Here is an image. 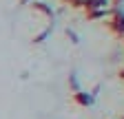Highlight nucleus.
<instances>
[{
	"mask_svg": "<svg viewBox=\"0 0 124 119\" xmlns=\"http://www.w3.org/2000/svg\"><path fill=\"white\" fill-rule=\"evenodd\" d=\"M108 2H111V5H115V7H117V5L122 2V0H108Z\"/></svg>",
	"mask_w": 124,
	"mask_h": 119,
	"instance_id": "6",
	"label": "nucleus"
},
{
	"mask_svg": "<svg viewBox=\"0 0 124 119\" xmlns=\"http://www.w3.org/2000/svg\"><path fill=\"white\" fill-rule=\"evenodd\" d=\"M27 2H29V0H20V5H27Z\"/></svg>",
	"mask_w": 124,
	"mask_h": 119,
	"instance_id": "8",
	"label": "nucleus"
},
{
	"mask_svg": "<svg viewBox=\"0 0 124 119\" xmlns=\"http://www.w3.org/2000/svg\"><path fill=\"white\" fill-rule=\"evenodd\" d=\"M111 16V7L106 9H95V11H86V20L89 22H98V20H104Z\"/></svg>",
	"mask_w": 124,
	"mask_h": 119,
	"instance_id": "4",
	"label": "nucleus"
},
{
	"mask_svg": "<svg viewBox=\"0 0 124 119\" xmlns=\"http://www.w3.org/2000/svg\"><path fill=\"white\" fill-rule=\"evenodd\" d=\"M64 2H67V5H71L73 9H80V2H82V0H64Z\"/></svg>",
	"mask_w": 124,
	"mask_h": 119,
	"instance_id": "5",
	"label": "nucleus"
},
{
	"mask_svg": "<svg viewBox=\"0 0 124 119\" xmlns=\"http://www.w3.org/2000/svg\"><path fill=\"white\" fill-rule=\"evenodd\" d=\"M73 101L78 104V106H91V104H93V95L91 93H84V91H75L73 93Z\"/></svg>",
	"mask_w": 124,
	"mask_h": 119,
	"instance_id": "3",
	"label": "nucleus"
},
{
	"mask_svg": "<svg viewBox=\"0 0 124 119\" xmlns=\"http://www.w3.org/2000/svg\"><path fill=\"white\" fill-rule=\"evenodd\" d=\"M108 5V0H82L80 2V9H84V13L86 11H95V9H106Z\"/></svg>",
	"mask_w": 124,
	"mask_h": 119,
	"instance_id": "2",
	"label": "nucleus"
},
{
	"mask_svg": "<svg viewBox=\"0 0 124 119\" xmlns=\"http://www.w3.org/2000/svg\"><path fill=\"white\" fill-rule=\"evenodd\" d=\"M120 79H124V68H122V71H120Z\"/></svg>",
	"mask_w": 124,
	"mask_h": 119,
	"instance_id": "7",
	"label": "nucleus"
},
{
	"mask_svg": "<svg viewBox=\"0 0 124 119\" xmlns=\"http://www.w3.org/2000/svg\"><path fill=\"white\" fill-rule=\"evenodd\" d=\"M104 24L111 29L113 33H117V35H122V38H124V11H122V9L111 7V18H108Z\"/></svg>",
	"mask_w": 124,
	"mask_h": 119,
	"instance_id": "1",
	"label": "nucleus"
}]
</instances>
